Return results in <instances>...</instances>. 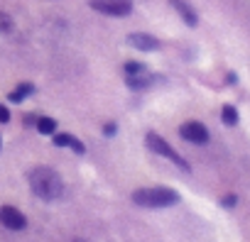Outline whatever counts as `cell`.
Masks as SVG:
<instances>
[{
    "mask_svg": "<svg viewBox=\"0 0 250 242\" xmlns=\"http://www.w3.org/2000/svg\"><path fill=\"white\" fill-rule=\"evenodd\" d=\"M143 71H147V69L140 61H128V64H125V74H128V76H135V74H143Z\"/></svg>",
    "mask_w": 250,
    "mask_h": 242,
    "instance_id": "cell-14",
    "label": "cell"
},
{
    "mask_svg": "<svg viewBox=\"0 0 250 242\" xmlns=\"http://www.w3.org/2000/svg\"><path fill=\"white\" fill-rule=\"evenodd\" d=\"M30 188L42 201H57L64 193V181H62V176L54 169L37 167V169L30 171Z\"/></svg>",
    "mask_w": 250,
    "mask_h": 242,
    "instance_id": "cell-1",
    "label": "cell"
},
{
    "mask_svg": "<svg viewBox=\"0 0 250 242\" xmlns=\"http://www.w3.org/2000/svg\"><path fill=\"white\" fill-rule=\"evenodd\" d=\"M37 130H40L42 135H54V132H57V120H52V117H40V120H37Z\"/></svg>",
    "mask_w": 250,
    "mask_h": 242,
    "instance_id": "cell-13",
    "label": "cell"
},
{
    "mask_svg": "<svg viewBox=\"0 0 250 242\" xmlns=\"http://www.w3.org/2000/svg\"><path fill=\"white\" fill-rule=\"evenodd\" d=\"M235 203H238V196H233V193H230V196H226V198L221 201V205H223V208H233Z\"/></svg>",
    "mask_w": 250,
    "mask_h": 242,
    "instance_id": "cell-16",
    "label": "cell"
},
{
    "mask_svg": "<svg viewBox=\"0 0 250 242\" xmlns=\"http://www.w3.org/2000/svg\"><path fill=\"white\" fill-rule=\"evenodd\" d=\"M32 93H35V86H32V83H20V86L8 95V100H10V103H22V100H25L27 95H32Z\"/></svg>",
    "mask_w": 250,
    "mask_h": 242,
    "instance_id": "cell-11",
    "label": "cell"
},
{
    "mask_svg": "<svg viewBox=\"0 0 250 242\" xmlns=\"http://www.w3.org/2000/svg\"><path fill=\"white\" fill-rule=\"evenodd\" d=\"M8 32H13V18L0 13V35H8Z\"/></svg>",
    "mask_w": 250,
    "mask_h": 242,
    "instance_id": "cell-15",
    "label": "cell"
},
{
    "mask_svg": "<svg viewBox=\"0 0 250 242\" xmlns=\"http://www.w3.org/2000/svg\"><path fill=\"white\" fill-rule=\"evenodd\" d=\"M8 120H10V110L5 105H0V123H8Z\"/></svg>",
    "mask_w": 250,
    "mask_h": 242,
    "instance_id": "cell-18",
    "label": "cell"
},
{
    "mask_svg": "<svg viewBox=\"0 0 250 242\" xmlns=\"http://www.w3.org/2000/svg\"><path fill=\"white\" fill-rule=\"evenodd\" d=\"M0 223H3L8 230H25L27 227V218L18 208H13V205H3V208H0Z\"/></svg>",
    "mask_w": 250,
    "mask_h": 242,
    "instance_id": "cell-6",
    "label": "cell"
},
{
    "mask_svg": "<svg viewBox=\"0 0 250 242\" xmlns=\"http://www.w3.org/2000/svg\"><path fill=\"white\" fill-rule=\"evenodd\" d=\"M128 44H133V47L140 49V52H155V49H160V39L152 37V35H145V32L130 35V37H128Z\"/></svg>",
    "mask_w": 250,
    "mask_h": 242,
    "instance_id": "cell-7",
    "label": "cell"
},
{
    "mask_svg": "<svg viewBox=\"0 0 250 242\" xmlns=\"http://www.w3.org/2000/svg\"><path fill=\"white\" fill-rule=\"evenodd\" d=\"M115 132H118V125H115V123H108V125L103 128V135H105V137H113Z\"/></svg>",
    "mask_w": 250,
    "mask_h": 242,
    "instance_id": "cell-17",
    "label": "cell"
},
{
    "mask_svg": "<svg viewBox=\"0 0 250 242\" xmlns=\"http://www.w3.org/2000/svg\"><path fill=\"white\" fill-rule=\"evenodd\" d=\"M179 135H182V140L194 142V145H206L208 142V130L201 123H184L179 128Z\"/></svg>",
    "mask_w": 250,
    "mask_h": 242,
    "instance_id": "cell-5",
    "label": "cell"
},
{
    "mask_svg": "<svg viewBox=\"0 0 250 242\" xmlns=\"http://www.w3.org/2000/svg\"><path fill=\"white\" fill-rule=\"evenodd\" d=\"M172 3V8L182 15V20L189 25V27H196V22H199V18H196V13H194V8L187 3V0H169Z\"/></svg>",
    "mask_w": 250,
    "mask_h": 242,
    "instance_id": "cell-8",
    "label": "cell"
},
{
    "mask_svg": "<svg viewBox=\"0 0 250 242\" xmlns=\"http://www.w3.org/2000/svg\"><path fill=\"white\" fill-rule=\"evenodd\" d=\"M54 145H57V147H69V149H74V152H79V154L86 152L83 142L76 140V137H71V135H57V132H54Z\"/></svg>",
    "mask_w": 250,
    "mask_h": 242,
    "instance_id": "cell-10",
    "label": "cell"
},
{
    "mask_svg": "<svg viewBox=\"0 0 250 242\" xmlns=\"http://www.w3.org/2000/svg\"><path fill=\"white\" fill-rule=\"evenodd\" d=\"M155 81H157V78H155L152 74H147V71L135 74V76H128V86H130L133 91H145V88H150Z\"/></svg>",
    "mask_w": 250,
    "mask_h": 242,
    "instance_id": "cell-9",
    "label": "cell"
},
{
    "mask_svg": "<svg viewBox=\"0 0 250 242\" xmlns=\"http://www.w3.org/2000/svg\"><path fill=\"white\" fill-rule=\"evenodd\" d=\"M147 147H150V152H155V154H160V157H165V159H169V162H174L179 169H184V171H189L191 167H189V162L184 159V157H179L160 135H155V132H147Z\"/></svg>",
    "mask_w": 250,
    "mask_h": 242,
    "instance_id": "cell-3",
    "label": "cell"
},
{
    "mask_svg": "<svg viewBox=\"0 0 250 242\" xmlns=\"http://www.w3.org/2000/svg\"><path fill=\"white\" fill-rule=\"evenodd\" d=\"M91 10L110 18H128L133 13V0H91Z\"/></svg>",
    "mask_w": 250,
    "mask_h": 242,
    "instance_id": "cell-4",
    "label": "cell"
},
{
    "mask_svg": "<svg viewBox=\"0 0 250 242\" xmlns=\"http://www.w3.org/2000/svg\"><path fill=\"white\" fill-rule=\"evenodd\" d=\"M133 201L140 208H169L179 203V193L165 186H152V188H138L133 193Z\"/></svg>",
    "mask_w": 250,
    "mask_h": 242,
    "instance_id": "cell-2",
    "label": "cell"
},
{
    "mask_svg": "<svg viewBox=\"0 0 250 242\" xmlns=\"http://www.w3.org/2000/svg\"><path fill=\"white\" fill-rule=\"evenodd\" d=\"M221 120H223V125L235 128V125H238V110H235L233 105H223V108H221Z\"/></svg>",
    "mask_w": 250,
    "mask_h": 242,
    "instance_id": "cell-12",
    "label": "cell"
}]
</instances>
